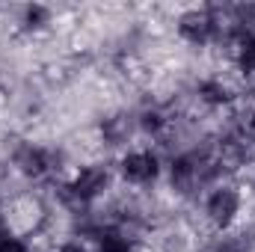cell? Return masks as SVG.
I'll return each mask as SVG.
<instances>
[{
  "instance_id": "obj_10",
  "label": "cell",
  "mask_w": 255,
  "mask_h": 252,
  "mask_svg": "<svg viewBox=\"0 0 255 252\" xmlns=\"http://www.w3.org/2000/svg\"><path fill=\"white\" fill-rule=\"evenodd\" d=\"M0 252H27V247L18 241V238H0Z\"/></svg>"
},
{
  "instance_id": "obj_3",
  "label": "cell",
  "mask_w": 255,
  "mask_h": 252,
  "mask_svg": "<svg viewBox=\"0 0 255 252\" xmlns=\"http://www.w3.org/2000/svg\"><path fill=\"white\" fill-rule=\"evenodd\" d=\"M122 175L133 184H148L157 178V157L151 151H133L122 160Z\"/></svg>"
},
{
  "instance_id": "obj_14",
  "label": "cell",
  "mask_w": 255,
  "mask_h": 252,
  "mask_svg": "<svg viewBox=\"0 0 255 252\" xmlns=\"http://www.w3.org/2000/svg\"><path fill=\"white\" fill-rule=\"evenodd\" d=\"M250 125H253V130H255V110H253V119H250Z\"/></svg>"
},
{
  "instance_id": "obj_9",
  "label": "cell",
  "mask_w": 255,
  "mask_h": 252,
  "mask_svg": "<svg viewBox=\"0 0 255 252\" xmlns=\"http://www.w3.org/2000/svg\"><path fill=\"white\" fill-rule=\"evenodd\" d=\"M238 63L244 71H255V36H247L244 42H241V48H238Z\"/></svg>"
},
{
  "instance_id": "obj_11",
  "label": "cell",
  "mask_w": 255,
  "mask_h": 252,
  "mask_svg": "<svg viewBox=\"0 0 255 252\" xmlns=\"http://www.w3.org/2000/svg\"><path fill=\"white\" fill-rule=\"evenodd\" d=\"M45 18H48V12L42 6H30L27 9V27H39V21H45Z\"/></svg>"
},
{
  "instance_id": "obj_13",
  "label": "cell",
  "mask_w": 255,
  "mask_h": 252,
  "mask_svg": "<svg viewBox=\"0 0 255 252\" xmlns=\"http://www.w3.org/2000/svg\"><path fill=\"white\" fill-rule=\"evenodd\" d=\"M60 252H86V250H83L80 244H65V247H63Z\"/></svg>"
},
{
  "instance_id": "obj_5",
  "label": "cell",
  "mask_w": 255,
  "mask_h": 252,
  "mask_svg": "<svg viewBox=\"0 0 255 252\" xmlns=\"http://www.w3.org/2000/svg\"><path fill=\"white\" fill-rule=\"evenodd\" d=\"M15 166H18L24 175L39 178V175L48 172V154H45L42 148H36V145H21V148L15 151Z\"/></svg>"
},
{
  "instance_id": "obj_12",
  "label": "cell",
  "mask_w": 255,
  "mask_h": 252,
  "mask_svg": "<svg viewBox=\"0 0 255 252\" xmlns=\"http://www.w3.org/2000/svg\"><path fill=\"white\" fill-rule=\"evenodd\" d=\"M142 127H145V130H160V127H163L160 113H145V116H142Z\"/></svg>"
},
{
  "instance_id": "obj_4",
  "label": "cell",
  "mask_w": 255,
  "mask_h": 252,
  "mask_svg": "<svg viewBox=\"0 0 255 252\" xmlns=\"http://www.w3.org/2000/svg\"><path fill=\"white\" fill-rule=\"evenodd\" d=\"M178 33L193 42V45H202V42H208L211 39V33H214V18L208 15V12H187L184 18H181V24H178Z\"/></svg>"
},
{
  "instance_id": "obj_2",
  "label": "cell",
  "mask_w": 255,
  "mask_h": 252,
  "mask_svg": "<svg viewBox=\"0 0 255 252\" xmlns=\"http://www.w3.org/2000/svg\"><path fill=\"white\" fill-rule=\"evenodd\" d=\"M104 187H107V172H104L101 166H86V169H80V172L74 175V181L68 184L71 196L80 199V202H92L98 193H104Z\"/></svg>"
},
{
  "instance_id": "obj_8",
  "label": "cell",
  "mask_w": 255,
  "mask_h": 252,
  "mask_svg": "<svg viewBox=\"0 0 255 252\" xmlns=\"http://www.w3.org/2000/svg\"><path fill=\"white\" fill-rule=\"evenodd\" d=\"M199 95H202V101H208V104H226V101H229V89H226L220 80H205V83H199Z\"/></svg>"
},
{
  "instance_id": "obj_6",
  "label": "cell",
  "mask_w": 255,
  "mask_h": 252,
  "mask_svg": "<svg viewBox=\"0 0 255 252\" xmlns=\"http://www.w3.org/2000/svg\"><path fill=\"white\" fill-rule=\"evenodd\" d=\"M199 178V166L193 157H175L172 160V184L181 190L193 187V181Z\"/></svg>"
},
{
  "instance_id": "obj_7",
  "label": "cell",
  "mask_w": 255,
  "mask_h": 252,
  "mask_svg": "<svg viewBox=\"0 0 255 252\" xmlns=\"http://www.w3.org/2000/svg\"><path fill=\"white\" fill-rule=\"evenodd\" d=\"M98 250L101 252H130V241L116 229H104L98 235Z\"/></svg>"
},
{
  "instance_id": "obj_1",
  "label": "cell",
  "mask_w": 255,
  "mask_h": 252,
  "mask_svg": "<svg viewBox=\"0 0 255 252\" xmlns=\"http://www.w3.org/2000/svg\"><path fill=\"white\" fill-rule=\"evenodd\" d=\"M238 211H241V196L232 187H220L211 193V199H208V217L214 220V226L229 229L232 220L238 217Z\"/></svg>"
}]
</instances>
